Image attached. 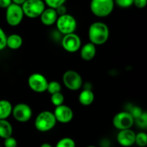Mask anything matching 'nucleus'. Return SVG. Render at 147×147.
Masks as SVG:
<instances>
[{
    "label": "nucleus",
    "mask_w": 147,
    "mask_h": 147,
    "mask_svg": "<svg viewBox=\"0 0 147 147\" xmlns=\"http://www.w3.org/2000/svg\"><path fill=\"white\" fill-rule=\"evenodd\" d=\"M22 7L15 4H11L6 9V21L11 27H17L21 24L24 18Z\"/></svg>",
    "instance_id": "423d86ee"
},
{
    "label": "nucleus",
    "mask_w": 147,
    "mask_h": 147,
    "mask_svg": "<svg viewBox=\"0 0 147 147\" xmlns=\"http://www.w3.org/2000/svg\"><path fill=\"white\" fill-rule=\"evenodd\" d=\"M55 24L57 30L63 35L74 33L77 28V21L76 18L69 14L59 16Z\"/></svg>",
    "instance_id": "39448f33"
},
{
    "label": "nucleus",
    "mask_w": 147,
    "mask_h": 147,
    "mask_svg": "<svg viewBox=\"0 0 147 147\" xmlns=\"http://www.w3.org/2000/svg\"><path fill=\"white\" fill-rule=\"evenodd\" d=\"M143 112L144 111H142V109H141V108L136 106V107L133 108V109H132L131 112H130V113L131 114V116H133V118L135 120V119H136L137 118H139V116L142 114Z\"/></svg>",
    "instance_id": "c85d7f7f"
},
{
    "label": "nucleus",
    "mask_w": 147,
    "mask_h": 147,
    "mask_svg": "<svg viewBox=\"0 0 147 147\" xmlns=\"http://www.w3.org/2000/svg\"><path fill=\"white\" fill-rule=\"evenodd\" d=\"M114 5V0H91L90 9L95 16L103 18L111 14Z\"/></svg>",
    "instance_id": "7ed1b4c3"
},
{
    "label": "nucleus",
    "mask_w": 147,
    "mask_h": 147,
    "mask_svg": "<svg viewBox=\"0 0 147 147\" xmlns=\"http://www.w3.org/2000/svg\"><path fill=\"white\" fill-rule=\"evenodd\" d=\"M12 4L11 0H0V8L7 9Z\"/></svg>",
    "instance_id": "2f4dec72"
},
{
    "label": "nucleus",
    "mask_w": 147,
    "mask_h": 147,
    "mask_svg": "<svg viewBox=\"0 0 147 147\" xmlns=\"http://www.w3.org/2000/svg\"><path fill=\"white\" fill-rule=\"evenodd\" d=\"M134 122H136V125L142 129H146L147 128V113L145 111L142 113V114L135 119Z\"/></svg>",
    "instance_id": "b1692460"
},
{
    "label": "nucleus",
    "mask_w": 147,
    "mask_h": 147,
    "mask_svg": "<svg viewBox=\"0 0 147 147\" xmlns=\"http://www.w3.org/2000/svg\"><path fill=\"white\" fill-rule=\"evenodd\" d=\"M13 4H17V5L22 6L24 2L26 1V0H11Z\"/></svg>",
    "instance_id": "473e14b6"
},
{
    "label": "nucleus",
    "mask_w": 147,
    "mask_h": 147,
    "mask_svg": "<svg viewBox=\"0 0 147 147\" xmlns=\"http://www.w3.org/2000/svg\"><path fill=\"white\" fill-rule=\"evenodd\" d=\"M23 39L20 34H11L7 37V47L11 50H18L22 46Z\"/></svg>",
    "instance_id": "f3484780"
},
{
    "label": "nucleus",
    "mask_w": 147,
    "mask_h": 147,
    "mask_svg": "<svg viewBox=\"0 0 147 147\" xmlns=\"http://www.w3.org/2000/svg\"><path fill=\"white\" fill-rule=\"evenodd\" d=\"M50 100H51V103H53V106H55V107H57V106H61V105H63L64 103L65 97L63 93L61 92H60V93H57L51 95Z\"/></svg>",
    "instance_id": "412c9836"
},
{
    "label": "nucleus",
    "mask_w": 147,
    "mask_h": 147,
    "mask_svg": "<svg viewBox=\"0 0 147 147\" xmlns=\"http://www.w3.org/2000/svg\"><path fill=\"white\" fill-rule=\"evenodd\" d=\"M13 128L11 123L5 119L0 120V138L5 139L12 135Z\"/></svg>",
    "instance_id": "6ab92c4d"
},
{
    "label": "nucleus",
    "mask_w": 147,
    "mask_h": 147,
    "mask_svg": "<svg viewBox=\"0 0 147 147\" xmlns=\"http://www.w3.org/2000/svg\"><path fill=\"white\" fill-rule=\"evenodd\" d=\"M4 147H17V141L15 138L10 136L4 139Z\"/></svg>",
    "instance_id": "cd10ccee"
},
{
    "label": "nucleus",
    "mask_w": 147,
    "mask_h": 147,
    "mask_svg": "<svg viewBox=\"0 0 147 147\" xmlns=\"http://www.w3.org/2000/svg\"><path fill=\"white\" fill-rule=\"evenodd\" d=\"M80 57L83 60L90 61L96 55V47L91 42H88L80 47Z\"/></svg>",
    "instance_id": "2eb2a0df"
},
{
    "label": "nucleus",
    "mask_w": 147,
    "mask_h": 147,
    "mask_svg": "<svg viewBox=\"0 0 147 147\" xmlns=\"http://www.w3.org/2000/svg\"><path fill=\"white\" fill-rule=\"evenodd\" d=\"M11 115L17 121L26 123L31 119L32 116V110L29 105L20 103L12 108Z\"/></svg>",
    "instance_id": "9d476101"
},
{
    "label": "nucleus",
    "mask_w": 147,
    "mask_h": 147,
    "mask_svg": "<svg viewBox=\"0 0 147 147\" xmlns=\"http://www.w3.org/2000/svg\"><path fill=\"white\" fill-rule=\"evenodd\" d=\"M40 17L42 24L45 26H51L55 24L58 15L55 9L48 7L47 9L45 8Z\"/></svg>",
    "instance_id": "4468645a"
},
{
    "label": "nucleus",
    "mask_w": 147,
    "mask_h": 147,
    "mask_svg": "<svg viewBox=\"0 0 147 147\" xmlns=\"http://www.w3.org/2000/svg\"><path fill=\"white\" fill-rule=\"evenodd\" d=\"M87 147H96V146H87Z\"/></svg>",
    "instance_id": "f704fd0d"
},
{
    "label": "nucleus",
    "mask_w": 147,
    "mask_h": 147,
    "mask_svg": "<svg viewBox=\"0 0 147 147\" xmlns=\"http://www.w3.org/2000/svg\"><path fill=\"white\" fill-rule=\"evenodd\" d=\"M12 105L7 100H0V120L7 119L11 115Z\"/></svg>",
    "instance_id": "a211bd4d"
},
{
    "label": "nucleus",
    "mask_w": 147,
    "mask_h": 147,
    "mask_svg": "<svg viewBox=\"0 0 147 147\" xmlns=\"http://www.w3.org/2000/svg\"><path fill=\"white\" fill-rule=\"evenodd\" d=\"M114 3L121 8H129L134 4V0H114Z\"/></svg>",
    "instance_id": "a878e982"
},
{
    "label": "nucleus",
    "mask_w": 147,
    "mask_h": 147,
    "mask_svg": "<svg viewBox=\"0 0 147 147\" xmlns=\"http://www.w3.org/2000/svg\"><path fill=\"white\" fill-rule=\"evenodd\" d=\"M40 147H53V146H52V145L49 143H43L42 144L41 146Z\"/></svg>",
    "instance_id": "72a5a7b5"
},
{
    "label": "nucleus",
    "mask_w": 147,
    "mask_h": 147,
    "mask_svg": "<svg viewBox=\"0 0 147 147\" xmlns=\"http://www.w3.org/2000/svg\"><path fill=\"white\" fill-rule=\"evenodd\" d=\"M7 37L5 32L0 27V51L7 47Z\"/></svg>",
    "instance_id": "bb28decb"
},
{
    "label": "nucleus",
    "mask_w": 147,
    "mask_h": 147,
    "mask_svg": "<svg viewBox=\"0 0 147 147\" xmlns=\"http://www.w3.org/2000/svg\"><path fill=\"white\" fill-rule=\"evenodd\" d=\"M147 4V0H134V5L138 9L144 8Z\"/></svg>",
    "instance_id": "c756f323"
},
{
    "label": "nucleus",
    "mask_w": 147,
    "mask_h": 147,
    "mask_svg": "<svg viewBox=\"0 0 147 147\" xmlns=\"http://www.w3.org/2000/svg\"><path fill=\"white\" fill-rule=\"evenodd\" d=\"M43 1L45 2V4L48 6L49 8L55 9L60 6L64 5L66 0H44Z\"/></svg>",
    "instance_id": "393cba45"
},
{
    "label": "nucleus",
    "mask_w": 147,
    "mask_h": 147,
    "mask_svg": "<svg viewBox=\"0 0 147 147\" xmlns=\"http://www.w3.org/2000/svg\"><path fill=\"white\" fill-rule=\"evenodd\" d=\"M62 87L61 85L59 82L55 81V80H53V81L48 82V85H47V91L50 94L53 95L55 93H60L61 92Z\"/></svg>",
    "instance_id": "aec40b11"
},
{
    "label": "nucleus",
    "mask_w": 147,
    "mask_h": 147,
    "mask_svg": "<svg viewBox=\"0 0 147 147\" xmlns=\"http://www.w3.org/2000/svg\"><path fill=\"white\" fill-rule=\"evenodd\" d=\"M134 123V119L130 112L121 111L116 113L113 119V126L119 131L131 129Z\"/></svg>",
    "instance_id": "6e6552de"
},
{
    "label": "nucleus",
    "mask_w": 147,
    "mask_h": 147,
    "mask_svg": "<svg viewBox=\"0 0 147 147\" xmlns=\"http://www.w3.org/2000/svg\"><path fill=\"white\" fill-rule=\"evenodd\" d=\"M57 121L53 112L44 111L39 113L34 120V126L40 132H47L56 126Z\"/></svg>",
    "instance_id": "f03ea898"
},
{
    "label": "nucleus",
    "mask_w": 147,
    "mask_h": 147,
    "mask_svg": "<svg viewBox=\"0 0 147 147\" xmlns=\"http://www.w3.org/2000/svg\"><path fill=\"white\" fill-rule=\"evenodd\" d=\"M136 134L131 129L119 131L116 136L117 142L123 147H130L135 144Z\"/></svg>",
    "instance_id": "ddd939ff"
},
{
    "label": "nucleus",
    "mask_w": 147,
    "mask_h": 147,
    "mask_svg": "<svg viewBox=\"0 0 147 147\" xmlns=\"http://www.w3.org/2000/svg\"><path fill=\"white\" fill-rule=\"evenodd\" d=\"M55 147H76L75 141L70 137H64L60 139Z\"/></svg>",
    "instance_id": "4be33fe9"
},
{
    "label": "nucleus",
    "mask_w": 147,
    "mask_h": 147,
    "mask_svg": "<svg viewBox=\"0 0 147 147\" xmlns=\"http://www.w3.org/2000/svg\"><path fill=\"white\" fill-rule=\"evenodd\" d=\"M55 11L56 12H57L58 17L59 16H62L67 14V8H66V7L65 6V4L64 5L60 6V7H57V9H55Z\"/></svg>",
    "instance_id": "7c9ffc66"
},
{
    "label": "nucleus",
    "mask_w": 147,
    "mask_h": 147,
    "mask_svg": "<svg viewBox=\"0 0 147 147\" xmlns=\"http://www.w3.org/2000/svg\"><path fill=\"white\" fill-rule=\"evenodd\" d=\"M135 144L139 147H145L147 145V134L145 132H139L136 134Z\"/></svg>",
    "instance_id": "5701e85b"
},
{
    "label": "nucleus",
    "mask_w": 147,
    "mask_h": 147,
    "mask_svg": "<svg viewBox=\"0 0 147 147\" xmlns=\"http://www.w3.org/2000/svg\"><path fill=\"white\" fill-rule=\"evenodd\" d=\"M88 39L94 45H102L108 41L110 35L109 28L102 22L92 23L88 29Z\"/></svg>",
    "instance_id": "f257e3e1"
},
{
    "label": "nucleus",
    "mask_w": 147,
    "mask_h": 147,
    "mask_svg": "<svg viewBox=\"0 0 147 147\" xmlns=\"http://www.w3.org/2000/svg\"><path fill=\"white\" fill-rule=\"evenodd\" d=\"M63 82L67 89L73 91L78 90L83 86V78L78 72L75 70H67L63 76Z\"/></svg>",
    "instance_id": "0eeeda50"
},
{
    "label": "nucleus",
    "mask_w": 147,
    "mask_h": 147,
    "mask_svg": "<svg viewBox=\"0 0 147 147\" xmlns=\"http://www.w3.org/2000/svg\"><path fill=\"white\" fill-rule=\"evenodd\" d=\"M21 7L24 15L30 19L40 17L45 9V4L42 0H26Z\"/></svg>",
    "instance_id": "20e7f679"
},
{
    "label": "nucleus",
    "mask_w": 147,
    "mask_h": 147,
    "mask_svg": "<svg viewBox=\"0 0 147 147\" xmlns=\"http://www.w3.org/2000/svg\"><path fill=\"white\" fill-rule=\"evenodd\" d=\"M62 47L67 53H74L78 51L82 45L81 39L76 33L65 34L61 41Z\"/></svg>",
    "instance_id": "9b49d317"
},
{
    "label": "nucleus",
    "mask_w": 147,
    "mask_h": 147,
    "mask_svg": "<svg viewBox=\"0 0 147 147\" xmlns=\"http://www.w3.org/2000/svg\"><path fill=\"white\" fill-rule=\"evenodd\" d=\"M78 100L80 104L83 106H90L94 101L95 95L90 89H84L79 94Z\"/></svg>",
    "instance_id": "dca6fc26"
},
{
    "label": "nucleus",
    "mask_w": 147,
    "mask_h": 147,
    "mask_svg": "<svg viewBox=\"0 0 147 147\" xmlns=\"http://www.w3.org/2000/svg\"><path fill=\"white\" fill-rule=\"evenodd\" d=\"M53 114L57 122H60L61 123H69L73 120L74 116V113L71 108L64 104L55 107Z\"/></svg>",
    "instance_id": "f8f14e48"
},
{
    "label": "nucleus",
    "mask_w": 147,
    "mask_h": 147,
    "mask_svg": "<svg viewBox=\"0 0 147 147\" xmlns=\"http://www.w3.org/2000/svg\"><path fill=\"white\" fill-rule=\"evenodd\" d=\"M48 81L45 76L39 73H32L28 78V86L32 91L42 93L47 91Z\"/></svg>",
    "instance_id": "1a4fd4ad"
}]
</instances>
